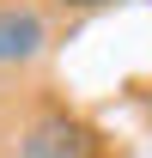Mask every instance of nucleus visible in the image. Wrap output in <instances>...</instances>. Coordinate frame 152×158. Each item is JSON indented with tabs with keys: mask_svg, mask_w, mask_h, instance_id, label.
Wrapping results in <instances>:
<instances>
[{
	"mask_svg": "<svg viewBox=\"0 0 152 158\" xmlns=\"http://www.w3.org/2000/svg\"><path fill=\"white\" fill-rule=\"evenodd\" d=\"M61 12H97V6H116V0H55Z\"/></svg>",
	"mask_w": 152,
	"mask_h": 158,
	"instance_id": "obj_3",
	"label": "nucleus"
},
{
	"mask_svg": "<svg viewBox=\"0 0 152 158\" xmlns=\"http://www.w3.org/2000/svg\"><path fill=\"white\" fill-rule=\"evenodd\" d=\"M19 158H103V140L67 110H43L19 134Z\"/></svg>",
	"mask_w": 152,
	"mask_h": 158,
	"instance_id": "obj_1",
	"label": "nucleus"
},
{
	"mask_svg": "<svg viewBox=\"0 0 152 158\" xmlns=\"http://www.w3.org/2000/svg\"><path fill=\"white\" fill-rule=\"evenodd\" d=\"M49 55V12L37 0H0V67H37Z\"/></svg>",
	"mask_w": 152,
	"mask_h": 158,
	"instance_id": "obj_2",
	"label": "nucleus"
}]
</instances>
